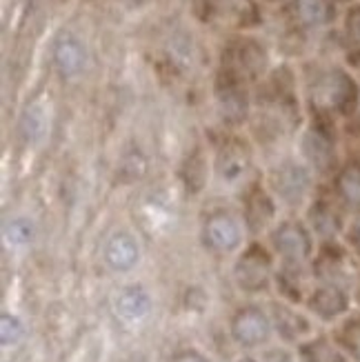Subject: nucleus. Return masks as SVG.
<instances>
[{"label": "nucleus", "mask_w": 360, "mask_h": 362, "mask_svg": "<svg viewBox=\"0 0 360 362\" xmlns=\"http://www.w3.org/2000/svg\"><path fill=\"white\" fill-rule=\"evenodd\" d=\"M314 103L330 112L349 114L358 103V87L345 71L334 69L316 83Z\"/></svg>", "instance_id": "1"}, {"label": "nucleus", "mask_w": 360, "mask_h": 362, "mask_svg": "<svg viewBox=\"0 0 360 362\" xmlns=\"http://www.w3.org/2000/svg\"><path fill=\"white\" fill-rule=\"evenodd\" d=\"M231 336L240 347L254 349L260 347L272 336V320L267 313L258 307H245L240 309L231 320Z\"/></svg>", "instance_id": "2"}, {"label": "nucleus", "mask_w": 360, "mask_h": 362, "mask_svg": "<svg viewBox=\"0 0 360 362\" xmlns=\"http://www.w3.org/2000/svg\"><path fill=\"white\" fill-rule=\"evenodd\" d=\"M272 245L276 249V254L291 264H301L311 256L309 231L301 223H294V220H289V223H280L272 231Z\"/></svg>", "instance_id": "3"}, {"label": "nucleus", "mask_w": 360, "mask_h": 362, "mask_svg": "<svg viewBox=\"0 0 360 362\" xmlns=\"http://www.w3.org/2000/svg\"><path fill=\"white\" fill-rule=\"evenodd\" d=\"M269 272H272V260L265 254L262 247H249L240 260L236 262V276L238 287L245 291H260L267 287L269 282Z\"/></svg>", "instance_id": "4"}, {"label": "nucleus", "mask_w": 360, "mask_h": 362, "mask_svg": "<svg viewBox=\"0 0 360 362\" xmlns=\"http://www.w3.org/2000/svg\"><path fill=\"white\" fill-rule=\"evenodd\" d=\"M311 187L309 171L303 165L296 163H285L280 165L272 174V189L280 200H285L287 204H298L307 198Z\"/></svg>", "instance_id": "5"}, {"label": "nucleus", "mask_w": 360, "mask_h": 362, "mask_svg": "<svg viewBox=\"0 0 360 362\" xmlns=\"http://www.w3.org/2000/svg\"><path fill=\"white\" fill-rule=\"evenodd\" d=\"M105 264L116 274H127L140 262V245L138 238L129 231H114L105 240L103 249Z\"/></svg>", "instance_id": "6"}, {"label": "nucleus", "mask_w": 360, "mask_h": 362, "mask_svg": "<svg viewBox=\"0 0 360 362\" xmlns=\"http://www.w3.org/2000/svg\"><path fill=\"white\" fill-rule=\"evenodd\" d=\"M205 240L211 249L223 251V254L236 251L243 245L240 223L231 214L216 211L207 218V223H205Z\"/></svg>", "instance_id": "7"}, {"label": "nucleus", "mask_w": 360, "mask_h": 362, "mask_svg": "<svg viewBox=\"0 0 360 362\" xmlns=\"http://www.w3.org/2000/svg\"><path fill=\"white\" fill-rule=\"evenodd\" d=\"M151 293L143 285H127L114 296V313L127 325L143 322L151 313Z\"/></svg>", "instance_id": "8"}, {"label": "nucleus", "mask_w": 360, "mask_h": 362, "mask_svg": "<svg viewBox=\"0 0 360 362\" xmlns=\"http://www.w3.org/2000/svg\"><path fill=\"white\" fill-rule=\"evenodd\" d=\"M265 65H267V56L254 40H240L229 49L227 69L231 78H254L265 69Z\"/></svg>", "instance_id": "9"}, {"label": "nucleus", "mask_w": 360, "mask_h": 362, "mask_svg": "<svg viewBox=\"0 0 360 362\" xmlns=\"http://www.w3.org/2000/svg\"><path fill=\"white\" fill-rule=\"evenodd\" d=\"M54 65L62 78H76L87 65V49L76 36H62L54 47Z\"/></svg>", "instance_id": "10"}, {"label": "nucleus", "mask_w": 360, "mask_h": 362, "mask_svg": "<svg viewBox=\"0 0 360 362\" xmlns=\"http://www.w3.org/2000/svg\"><path fill=\"white\" fill-rule=\"evenodd\" d=\"M347 307H349L347 296L334 285H325V287L316 289L309 298V309L325 320H332V318L340 316V313H345Z\"/></svg>", "instance_id": "11"}, {"label": "nucleus", "mask_w": 360, "mask_h": 362, "mask_svg": "<svg viewBox=\"0 0 360 362\" xmlns=\"http://www.w3.org/2000/svg\"><path fill=\"white\" fill-rule=\"evenodd\" d=\"M303 151L307 156V160L320 171H327L330 165L334 163V149L332 143L327 140L320 132H309L303 140Z\"/></svg>", "instance_id": "12"}, {"label": "nucleus", "mask_w": 360, "mask_h": 362, "mask_svg": "<svg viewBox=\"0 0 360 362\" xmlns=\"http://www.w3.org/2000/svg\"><path fill=\"white\" fill-rule=\"evenodd\" d=\"M294 13L301 25L305 27H320L330 23L332 18V5L330 0H296Z\"/></svg>", "instance_id": "13"}, {"label": "nucleus", "mask_w": 360, "mask_h": 362, "mask_svg": "<svg viewBox=\"0 0 360 362\" xmlns=\"http://www.w3.org/2000/svg\"><path fill=\"white\" fill-rule=\"evenodd\" d=\"M36 235V225L34 220L27 218V216H16L9 218L7 223L3 225V240L7 247H27Z\"/></svg>", "instance_id": "14"}, {"label": "nucleus", "mask_w": 360, "mask_h": 362, "mask_svg": "<svg viewBox=\"0 0 360 362\" xmlns=\"http://www.w3.org/2000/svg\"><path fill=\"white\" fill-rule=\"evenodd\" d=\"M247 169V151L238 145H229L218 156V171H221L223 180H238Z\"/></svg>", "instance_id": "15"}, {"label": "nucleus", "mask_w": 360, "mask_h": 362, "mask_svg": "<svg viewBox=\"0 0 360 362\" xmlns=\"http://www.w3.org/2000/svg\"><path fill=\"white\" fill-rule=\"evenodd\" d=\"M301 356L305 362H345V356L327 338L309 340L301 347Z\"/></svg>", "instance_id": "16"}, {"label": "nucleus", "mask_w": 360, "mask_h": 362, "mask_svg": "<svg viewBox=\"0 0 360 362\" xmlns=\"http://www.w3.org/2000/svg\"><path fill=\"white\" fill-rule=\"evenodd\" d=\"M336 185L342 200L360 209V165H349L342 169Z\"/></svg>", "instance_id": "17"}, {"label": "nucleus", "mask_w": 360, "mask_h": 362, "mask_svg": "<svg viewBox=\"0 0 360 362\" xmlns=\"http://www.w3.org/2000/svg\"><path fill=\"white\" fill-rule=\"evenodd\" d=\"M25 322L16 316V313H9V311H3L0 313V342H3V347L9 349V347H16L23 338H25Z\"/></svg>", "instance_id": "18"}, {"label": "nucleus", "mask_w": 360, "mask_h": 362, "mask_svg": "<svg viewBox=\"0 0 360 362\" xmlns=\"http://www.w3.org/2000/svg\"><path fill=\"white\" fill-rule=\"evenodd\" d=\"M276 327H278V332L289 340L298 338L301 334L307 332L305 318L298 316V313H294L291 309H285V307H276Z\"/></svg>", "instance_id": "19"}, {"label": "nucleus", "mask_w": 360, "mask_h": 362, "mask_svg": "<svg viewBox=\"0 0 360 362\" xmlns=\"http://www.w3.org/2000/svg\"><path fill=\"white\" fill-rule=\"evenodd\" d=\"M23 124H25V134H27L29 138H38V136L42 134V129H45V118H42V114H40V109H38V107L27 109Z\"/></svg>", "instance_id": "20"}, {"label": "nucleus", "mask_w": 360, "mask_h": 362, "mask_svg": "<svg viewBox=\"0 0 360 362\" xmlns=\"http://www.w3.org/2000/svg\"><path fill=\"white\" fill-rule=\"evenodd\" d=\"M347 31H349V38L360 47V7H354L347 13Z\"/></svg>", "instance_id": "21"}, {"label": "nucleus", "mask_w": 360, "mask_h": 362, "mask_svg": "<svg viewBox=\"0 0 360 362\" xmlns=\"http://www.w3.org/2000/svg\"><path fill=\"white\" fill-rule=\"evenodd\" d=\"M174 362H211V360L205 358L202 354H198V351H194V349H190V351H180L174 358Z\"/></svg>", "instance_id": "22"}, {"label": "nucleus", "mask_w": 360, "mask_h": 362, "mask_svg": "<svg viewBox=\"0 0 360 362\" xmlns=\"http://www.w3.org/2000/svg\"><path fill=\"white\" fill-rule=\"evenodd\" d=\"M262 362H291V356L287 351H269L265 354Z\"/></svg>", "instance_id": "23"}, {"label": "nucleus", "mask_w": 360, "mask_h": 362, "mask_svg": "<svg viewBox=\"0 0 360 362\" xmlns=\"http://www.w3.org/2000/svg\"><path fill=\"white\" fill-rule=\"evenodd\" d=\"M354 240H356V245L360 247V223H358V227L354 229Z\"/></svg>", "instance_id": "24"}]
</instances>
